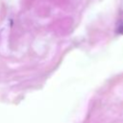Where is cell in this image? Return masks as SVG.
Masks as SVG:
<instances>
[{"label": "cell", "instance_id": "1", "mask_svg": "<svg viewBox=\"0 0 123 123\" xmlns=\"http://www.w3.org/2000/svg\"><path fill=\"white\" fill-rule=\"evenodd\" d=\"M117 33H119V34H123V23H121L120 26L118 27V29H117Z\"/></svg>", "mask_w": 123, "mask_h": 123}]
</instances>
